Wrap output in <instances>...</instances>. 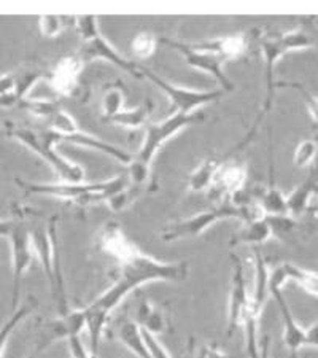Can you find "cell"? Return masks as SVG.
Wrapping results in <instances>:
<instances>
[{
    "mask_svg": "<svg viewBox=\"0 0 318 358\" xmlns=\"http://www.w3.org/2000/svg\"><path fill=\"white\" fill-rule=\"evenodd\" d=\"M280 37L287 46L288 53H290V51L318 48V40L315 38L314 34L305 31L304 27H298L285 34H280Z\"/></svg>",
    "mask_w": 318,
    "mask_h": 358,
    "instance_id": "obj_27",
    "label": "cell"
},
{
    "mask_svg": "<svg viewBox=\"0 0 318 358\" xmlns=\"http://www.w3.org/2000/svg\"><path fill=\"white\" fill-rule=\"evenodd\" d=\"M277 88L296 90L299 94H301V97H303V101L305 103V107H308L310 117L314 118L315 124L318 126V96H315L314 92L305 88L303 83H296V82H277L275 83V90Z\"/></svg>",
    "mask_w": 318,
    "mask_h": 358,
    "instance_id": "obj_35",
    "label": "cell"
},
{
    "mask_svg": "<svg viewBox=\"0 0 318 358\" xmlns=\"http://www.w3.org/2000/svg\"><path fill=\"white\" fill-rule=\"evenodd\" d=\"M142 334H143V339H145V344H147V349L150 352V357H152V358H172L169 355V352L166 350L164 345L159 343L158 336H154V334L148 333L145 330H142Z\"/></svg>",
    "mask_w": 318,
    "mask_h": 358,
    "instance_id": "obj_38",
    "label": "cell"
},
{
    "mask_svg": "<svg viewBox=\"0 0 318 358\" xmlns=\"http://www.w3.org/2000/svg\"><path fill=\"white\" fill-rule=\"evenodd\" d=\"M3 129L5 136L15 138L21 145H24L32 153H36L40 158L45 159L50 164V167H53V171L61 178V182L75 183L85 180V172L82 166L72 163L71 159L64 158L62 155L57 153L56 145L61 143V137L55 131L46 129L42 132H36L13 123H5Z\"/></svg>",
    "mask_w": 318,
    "mask_h": 358,
    "instance_id": "obj_5",
    "label": "cell"
},
{
    "mask_svg": "<svg viewBox=\"0 0 318 358\" xmlns=\"http://www.w3.org/2000/svg\"><path fill=\"white\" fill-rule=\"evenodd\" d=\"M75 29L80 34L82 45H80L77 56L82 59L85 64L92 62L96 59L108 61L110 64L120 67L121 71L127 72L132 77L142 78L140 66L136 62L126 59L124 56L118 53V50L102 36L99 31V20L96 16H82V18H75Z\"/></svg>",
    "mask_w": 318,
    "mask_h": 358,
    "instance_id": "obj_6",
    "label": "cell"
},
{
    "mask_svg": "<svg viewBox=\"0 0 318 358\" xmlns=\"http://www.w3.org/2000/svg\"><path fill=\"white\" fill-rule=\"evenodd\" d=\"M318 185V167L310 172L308 178L293 189V192L287 196V209L288 215L293 218H298L303 213L309 212L310 207V198L315 193V188Z\"/></svg>",
    "mask_w": 318,
    "mask_h": 358,
    "instance_id": "obj_19",
    "label": "cell"
},
{
    "mask_svg": "<svg viewBox=\"0 0 318 358\" xmlns=\"http://www.w3.org/2000/svg\"><path fill=\"white\" fill-rule=\"evenodd\" d=\"M159 42H163L166 46L175 50L177 53H180L185 61L188 62V66L193 69H198V71L210 75L212 78H215L218 85L222 86L224 92L234 91V83L226 77V73L223 72V59L217 55L212 53H204V51H198L191 48L188 42H180V40H172V38H158Z\"/></svg>",
    "mask_w": 318,
    "mask_h": 358,
    "instance_id": "obj_11",
    "label": "cell"
},
{
    "mask_svg": "<svg viewBox=\"0 0 318 358\" xmlns=\"http://www.w3.org/2000/svg\"><path fill=\"white\" fill-rule=\"evenodd\" d=\"M191 48L212 53L222 57L223 61L237 59L242 55H245L248 48V37L245 34H233V36L218 37L212 40H202L198 43H189Z\"/></svg>",
    "mask_w": 318,
    "mask_h": 358,
    "instance_id": "obj_17",
    "label": "cell"
},
{
    "mask_svg": "<svg viewBox=\"0 0 318 358\" xmlns=\"http://www.w3.org/2000/svg\"><path fill=\"white\" fill-rule=\"evenodd\" d=\"M21 108H24L34 117H37L40 120H46L50 117L51 113H53L57 107H59V103L55 102V101H50V99H24L20 102Z\"/></svg>",
    "mask_w": 318,
    "mask_h": 358,
    "instance_id": "obj_37",
    "label": "cell"
},
{
    "mask_svg": "<svg viewBox=\"0 0 318 358\" xmlns=\"http://www.w3.org/2000/svg\"><path fill=\"white\" fill-rule=\"evenodd\" d=\"M275 299L277 306H279L280 315H282V323H283V344L285 348L291 352L294 357L298 352L304 348V339H305V330L299 325L294 319V315L290 309V304H288L287 298L283 296V292H275L270 294Z\"/></svg>",
    "mask_w": 318,
    "mask_h": 358,
    "instance_id": "obj_18",
    "label": "cell"
},
{
    "mask_svg": "<svg viewBox=\"0 0 318 358\" xmlns=\"http://www.w3.org/2000/svg\"><path fill=\"white\" fill-rule=\"evenodd\" d=\"M254 277H253V288L250 292V304H248L247 313L244 315V327L245 331V350L248 358H259V339H258V325L259 317H261L263 308L269 293V268L266 263L264 257L258 248H254Z\"/></svg>",
    "mask_w": 318,
    "mask_h": 358,
    "instance_id": "obj_8",
    "label": "cell"
},
{
    "mask_svg": "<svg viewBox=\"0 0 318 358\" xmlns=\"http://www.w3.org/2000/svg\"><path fill=\"white\" fill-rule=\"evenodd\" d=\"M196 358H231L228 354L218 348L217 344H205L202 345Z\"/></svg>",
    "mask_w": 318,
    "mask_h": 358,
    "instance_id": "obj_39",
    "label": "cell"
},
{
    "mask_svg": "<svg viewBox=\"0 0 318 358\" xmlns=\"http://www.w3.org/2000/svg\"><path fill=\"white\" fill-rule=\"evenodd\" d=\"M143 189H145V187H134V185L129 183L120 193L110 196L107 199V204L113 212L126 210L127 207H131L138 199V196L143 193Z\"/></svg>",
    "mask_w": 318,
    "mask_h": 358,
    "instance_id": "obj_30",
    "label": "cell"
},
{
    "mask_svg": "<svg viewBox=\"0 0 318 358\" xmlns=\"http://www.w3.org/2000/svg\"><path fill=\"white\" fill-rule=\"evenodd\" d=\"M264 217L263 212L259 210L258 202L247 201L245 204L237 206L233 201H223L212 207L209 210L199 212L196 215L185 218V220L171 223L169 227H166L161 233V239L164 242H175L182 239H189V238H198V236L204 234L207 229L213 224L222 222V220H229V218H237V220L250 223L256 218Z\"/></svg>",
    "mask_w": 318,
    "mask_h": 358,
    "instance_id": "obj_3",
    "label": "cell"
},
{
    "mask_svg": "<svg viewBox=\"0 0 318 358\" xmlns=\"http://www.w3.org/2000/svg\"><path fill=\"white\" fill-rule=\"evenodd\" d=\"M259 210L263 212L264 217L268 215H288L287 209V196L283 194L279 188L270 185L264 189L259 196L258 201Z\"/></svg>",
    "mask_w": 318,
    "mask_h": 358,
    "instance_id": "obj_25",
    "label": "cell"
},
{
    "mask_svg": "<svg viewBox=\"0 0 318 358\" xmlns=\"http://www.w3.org/2000/svg\"><path fill=\"white\" fill-rule=\"evenodd\" d=\"M222 163L223 161L217 157H209L202 161V163L196 167V169L191 172V176L188 177L189 192H194V193L209 192L210 185L213 182V178H215L218 167L222 166Z\"/></svg>",
    "mask_w": 318,
    "mask_h": 358,
    "instance_id": "obj_22",
    "label": "cell"
},
{
    "mask_svg": "<svg viewBox=\"0 0 318 358\" xmlns=\"http://www.w3.org/2000/svg\"><path fill=\"white\" fill-rule=\"evenodd\" d=\"M202 121H204V113L196 112L193 115L172 113L171 117L159 123H148L145 126V137H143L140 148L127 164L126 174L129 177V183L134 187H145L150 182V167H152L154 155L159 152V148L180 131L202 123Z\"/></svg>",
    "mask_w": 318,
    "mask_h": 358,
    "instance_id": "obj_2",
    "label": "cell"
},
{
    "mask_svg": "<svg viewBox=\"0 0 318 358\" xmlns=\"http://www.w3.org/2000/svg\"><path fill=\"white\" fill-rule=\"evenodd\" d=\"M304 348H315L318 349V322L310 325L305 330V339H304Z\"/></svg>",
    "mask_w": 318,
    "mask_h": 358,
    "instance_id": "obj_41",
    "label": "cell"
},
{
    "mask_svg": "<svg viewBox=\"0 0 318 358\" xmlns=\"http://www.w3.org/2000/svg\"><path fill=\"white\" fill-rule=\"evenodd\" d=\"M15 85H16L15 73L0 75V96L8 94V92H13L15 91Z\"/></svg>",
    "mask_w": 318,
    "mask_h": 358,
    "instance_id": "obj_40",
    "label": "cell"
},
{
    "mask_svg": "<svg viewBox=\"0 0 318 358\" xmlns=\"http://www.w3.org/2000/svg\"><path fill=\"white\" fill-rule=\"evenodd\" d=\"M13 227H15V222L0 220V236H2V238H8Z\"/></svg>",
    "mask_w": 318,
    "mask_h": 358,
    "instance_id": "obj_44",
    "label": "cell"
},
{
    "mask_svg": "<svg viewBox=\"0 0 318 358\" xmlns=\"http://www.w3.org/2000/svg\"><path fill=\"white\" fill-rule=\"evenodd\" d=\"M16 85H15V94L18 96L20 102L27 99L29 91L36 86L42 78H50V72L42 71V69H26L20 73H15Z\"/></svg>",
    "mask_w": 318,
    "mask_h": 358,
    "instance_id": "obj_28",
    "label": "cell"
},
{
    "mask_svg": "<svg viewBox=\"0 0 318 358\" xmlns=\"http://www.w3.org/2000/svg\"><path fill=\"white\" fill-rule=\"evenodd\" d=\"M97 242H99L101 250L110 258H113L118 264L124 263L138 248L134 242L127 238L123 228L115 222L103 224L99 231V236H97Z\"/></svg>",
    "mask_w": 318,
    "mask_h": 358,
    "instance_id": "obj_15",
    "label": "cell"
},
{
    "mask_svg": "<svg viewBox=\"0 0 318 358\" xmlns=\"http://www.w3.org/2000/svg\"><path fill=\"white\" fill-rule=\"evenodd\" d=\"M57 218L53 217L48 227H37L31 231V239L36 258L43 268L46 279L50 282L51 293H53L55 301L59 308V315L67 314V299L64 292V280L59 266V255H57V231H56Z\"/></svg>",
    "mask_w": 318,
    "mask_h": 358,
    "instance_id": "obj_7",
    "label": "cell"
},
{
    "mask_svg": "<svg viewBox=\"0 0 318 358\" xmlns=\"http://www.w3.org/2000/svg\"><path fill=\"white\" fill-rule=\"evenodd\" d=\"M273 238V231H270L269 223L266 222V218H256L250 223H245V227L242 231L237 233L233 241H231V247L239 245V244H250V245H259L264 244L266 241Z\"/></svg>",
    "mask_w": 318,
    "mask_h": 358,
    "instance_id": "obj_24",
    "label": "cell"
},
{
    "mask_svg": "<svg viewBox=\"0 0 318 358\" xmlns=\"http://www.w3.org/2000/svg\"><path fill=\"white\" fill-rule=\"evenodd\" d=\"M68 24L75 26V18H67V16H42L38 20L40 32H42L43 37L55 38L59 36V34L67 29Z\"/></svg>",
    "mask_w": 318,
    "mask_h": 358,
    "instance_id": "obj_33",
    "label": "cell"
},
{
    "mask_svg": "<svg viewBox=\"0 0 318 358\" xmlns=\"http://www.w3.org/2000/svg\"><path fill=\"white\" fill-rule=\"evenodd\" d=\"M233 275H231V290L228 304V336H233L237 328L242 327L244 315L250 304V292L247 288V280L244 274V264L239 257L233 255Z\"/></svg>",
    "mask_w": 318,
    "mask_h": 358,
    "instance_id": "obj_13",
    "label": "cell"
},
{
    "mask_svg": "<svg viewBox=\"0 0 318 358\" xmlns=\"http://www.w3.org/2000/svg\"><path fill=\"white\" fill-rule=\"evenodd\" d=\"M283 269H285L288 280L296 282L305 292L314 294V296H318V273L298 268L291 263H283Z\"/></svg>",
    "mask_w": 318,
    "mask_h": 358,
    "instance_id": "obj_26",
    "label": "cell"
},
{
    "mask_svg": "<svg viewBox=\"0 0 318 358\" xmlns=\"http://www.w3.org/2000/svg\"><path fill=\"white\" fill-rule=\"evenodd\" d=\"M83 330H86L85 308L68 310L67 314H61L56 319L46 322L42 327L37 339V352L48 349L56 341H68L77 338Z\"/></svg>",
    "mask_w": 318,
    "mask_h": 358,
    "instance_id": "obj_12",
    "label": "cell"
},
{
    "mask_svg": "<svg viewBox=\"0 0 318 358\" xmlns=\"http://www.w3.org/2000/svg\"><path fill=\"white\" fill-rule=\"evenodd\" d=\"M120 277L115 284L99 294L88 308L110 317L120 303L138 287L150 282H183L188 279V263H166L147 255L140 248L132 253L124 263L120 264Z\"/></svg>",
    "mask_w": 318,
    "mask_h": 358,
    "instance_id": "obj_1",
    "label": "cell"
},
{
    "mask_svg": "<svg viewBox=\"0 0 318 358\" xmlns=\"http://www.w3.org/2000/svg\"><path fill=\"white\" fill-rule=\"evenodd\" d=\"M264 218L266 222L269 223L274 238L279 239H287L298 227L296 218H293L290 215H268Z\"/></svg>",
    "mask_w": 318,
    "mask_h": 358,
    "instance_id": "obj_36",
    "label": "cell"
},
{
    "mask_svg": "<svg viewBox=\"0 0 318 358\" xmlns=\"http://www.w3.org/2000/svg\"><path fill=\"white\" fill-rule=\"evenodd\" d=\"M318 155V137L303 141L294 150L293 163L296 167H308L314 163Z\"/></svg>",
    "mask_w": 318,
    "mask_h": 358,
    "instance_id": "obj_34",
    "label": "cell"
},
{
    "mask_svg": "<svg viewBox=\"0 0 318 358\" xmlns=\"http://www.w3.org/2000/svg\"><path fill=\"white\" fill-rule=\"evenodd\" d=\"M124 103V92L118 86H110V88L103 92L102 97V113H103V120L108 121L110 118H113L115 115L120 113L123 108Z\"/></svg>",
    "mask_w": 318,
    "mask_h": 358,
    "instance_id": "obj_31",
    "label": "cell"
},
{
    "mask_svg": "<svg viewBox=\"0 0 318 358\" xmlns=\"http://www.w3.org/2000/svg\"><path fill=\"white\" fill-rule=\"evenodd\" d=\"M158 37L152 32H138L137 36L132 40V53H134L136 57L138 59H148L152 57L153 53L156 51V46H158Z\"/></svg>",
    "mask_w": 318,
    "mask_h": 358,
    "instance_id": "obj_32",
    "label": "cell"
},
{
    "mask_svg": "<svg viewBox=\"0 0 318 358\" xmlns=\"http://www.w3.org/2000/svg\"><path fill=\"white\" fill-rule=\"evenodd\" d=\"M142 330H145L152 334H161L166 331L167 327V320L166 315L163 314L158 306H154L150 301H142L140 306H138L137 314H136V320H134Z\"/></svg>",
    "mask_w": 318,
    "mask_h": 358,
    "instance_id": "obj_23",
    "label": "cell"
},
{
    "mask_svg": "<svg viewBox=\"0 0 318 358\" xmlns=\"http://www.w3.org/2000/svg\"><path fill=\"white\" fill-rule=\"evenodd\" d=\"M118 339L124 348L132 352L137 358H152L143 339L142 328L134 320H126L118 327Z\"/></svg>",
    "mask_w": 318,
    "mask_h": 358,
    "instance_id": "obj_20",
    "label": "cell"
},
{
    "mask_svg": "<svg viewBox=\"0 0 318 358\" xmlns=\"http://www.w3.org/2000/svg\"><path fill=\"white\" fill-rule=\"evenodd\" d=\"M11 245V273H13V296H11V308L16 310L20 308V287L24 274L31 268L36 258L31 239V231L24 223H15L8 236Z\"/></svg>",
    "mask_w": 318,
    "mask_h": 358,
    "instance_id": "obj_10",
    "label": "cell"
},
{
    "mask_svg": "<svg viewBox=\"0 0 318 358\" xmlns=\"http://www.w3.org/2000/svg\"><path fill=\"white\" fill-rule=\"evenodd\" d=\"M154 108V103L152 99H147L142 106L136 108H129V110H121L115 115L113 118L108 120V123L121 126L126 129H140L145 128L148 124V118L152 117V112Z\"/></svg>",
    "mask_w": 318,
    "mask_h": 358,
    "instance_id": "obj_21",
    "label": "cell"
},
{
    "mask_svg": "<svg viewBox=\"0 0 318 358\" xmlns=\"http://www.w3.org/2000/svg\"><path fill=\"white\" fill-rule=\"evenodd\" d=\"M140 75L152 82L156 88L163 91L169 99L171 106L173 107V113H185L193 115L198 112V108L207 103H213L222 99L224 96V91L219 90H194V88H185V86L173 85L167 82L158 73H154L150 69L140 66Z\"/></svg>",
    "mask_w": 318,
    "mask_h": 358,
    "instance_id": "obj_9",
    "label": "cell"
},
{
    "mask_svg": "<svg viewBox=\"0 0 318 358\" xmlns=\"http://www.w3.org/2000/svg\"><path fill=\"white\" fill-rule=\"evenodd\" d=\"M314 194H317L318 196V185H317V188H315V193ZM309 212L310 213H314V215H318V206H310L309 207Z\"/></svg>",
    "mask_w": 318,
    "mask_h": 358,
    "instance_id": "obj_45",
    "label": "cell"
},
{
    "mask_svg": "<svg viewBox=\"0 0 318 358\" xmlns=\"http://www.w3.org/2000/svg\"><path fill=\"white\" fill-rule=\"evenodd\" d=\"M247 167L237 161H223L218 167L215 178L209 188V198L217 201L218 204L223 201L233 199L236 194L244 192L247 183Z\"/></svg>",
    "mask_w": 318,
    "mask_h": 358,
    "instance_id": "obj_14",
    "label": "cell"
},
{
    "mask_svg": "<svg viewBox=\"0 0 318 358\" xmlns=\"http://www.w3.org/2000/svg\"><path fill=\"white\" fill-rule=\"evenodd\" d=\"M18 187L24 189L26 194H40L51 196V198H59L64 201H72L78 206H89L92 202L107 201L110 196L120 193L129 185L127 174L117 176L115 178L103 182H55V183H29L16 178Z\"/></svg>",
    "mask_w": 318,
    "mask_h": 358,
    "instance_id": "obj_4",
    "label": "cell"
},
{
    "mask_svg": "<svg viewBox=\"0 0 318 358\" xmlns=\"http://www.w3.org/2000/svg\"><path fill=\"white\" fill-rule=\"evenodd\" d=\"M85 62L77 55L66 56L57 61L53 71L50 72V82L59 96L71 97L78 88V75L82 73Z\"/></svg>",
    "mask_w": 318,
    "mask_h": 358,
    "instance_id": "obj_16",
    "label": "cell"
},
{
    "mask_svg": "<svg viewBox=\"0 0 318 358\" xmlns=\"http://www.w3.org/2000/svg\"><path fill=\"white\" fill-rule=\"evenodd\" d=\"M34 308H36V304H34L32 301L21 304L18 309L13 310V314H11L10 319L3 323L2 328H0V358H2V355H3L5 345H7L11 333H13L16 330V327H18L20 323L32 313Z\"/></svg>",
    "mask_w": 318,
    "mask_h": 358,
    "instance_id": "obj_29",
    "label": "cell"
},
{
    "mask_svg": "<svg viewBox=\"0 0 318 358\" xmlns=\"http://www.w3.org/2000/svg\"><path fill=\"white\" fill-rule=\"evenodd\" d=\"M20 106V99L18 96L13 92H8V94L0 96V108H13Z\"/></svg>",
    "mask_w": 318,
    "mask_h": 358,
    "instance_id": "obj_42",
    "label": "cell"
},
{
    "mask_svg": "<svg viewBox=\"0 0 318 358\" xmlns=\"http://www.w3.org/2000/svg\"><path fill=\"white\" fill-rule=\"evenodd\" d=\"M259 358H270V338L268 334L259 341Z\"/></svg>",
    "mask_w": 318,
    "mask_h": 358,
    "instance_id": "obj_43",
    "label": "cell"
}]
</instances>
